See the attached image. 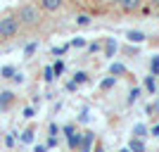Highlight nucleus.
<instances>
[{"label": "nucleus", "mask_w": 159, "mask_h": 152, "mask_svg": "<svg viewBox=\"0 0 159 152\" xmlns=\"http://www.w3.org/2000/svg\"><path fill=\"white\" fill-rule=\"evenodd\" d=\"M116 5H119L121 12L131 14V12H138L140 7H143V0H116Z\"/></svg>", "instance_id": "7"}, {"label": "nucleus", "mask_w": 159, "mask_h": 152, "mask_svg": "<svg viewBox=\"0 0 159 152\" xmlns=\"http://www.w3.org/2000/svg\"><path fill=\"white\" fill-rule=\"evenodd\" d=\"M145 90L150 93V95H157V76H145Z\"/></svg>", "instance_id": "16"}, {"label": "nucleus", "mask_w": 159, "mask_h": 152, "mask_svg": "<svg viewBox=\"0 0 159 152\" xmlns=\"http://www.w3.org/2000/svg\"><path fill=\"white\" fill-rule=\"evenodd\" d=\"M109 74H112V76H116V79H119V76H131L124 62H112V64H109Z\"/></svg>", "instance_id": "10"}, {"label": "nucleus", "mask_w": 159, "mask_h": 152, "mask_svg": "<svg viewBox=\"0 0 159 152\" xmlns=\"http://www.w3.org/2000/svg\"><path fill=\"white\" fill-rule=\"evenodd\" d=\"M147 36L143 31H135V29H128L126 31V43H133V45H140V43H145Z\"/></svg>", "instance_id": "9"}, {"label": "nucleus", "mask_w": 159, "mask_h": 152, "mask_svg": "<svg viewBox=\"0 0 159 152\" xmlns=\"http://www.w3.org/2000/svg\"><path fill=\"white\" fill-rule=\"evenodd\" d=\"M71 133H76V121H69V124H64L62 126V136H71Z\"/></svg>", "instance_id": "23"}, {"label": "nucleus", "mask_w": 159, "mask_h": 152, "mask_svg": "<svg viewBox=\"0 0 159 152\" xmlns=\"http://www.w3.org/2000/svg\"><path fill=\"white\" fill-rule=\"evenodd\" d=\"M74 81H76V83H79V86H83V83H90V74L86 71V69H81V71H76L71 76Z\"/></svg>", "instance_id": "17"}, {"label": "nucleus", "mask_w": 159, "mask_h": 152, "mask_svg": "<svg viewBox=\"0 0 159 152\" xmlns=\"http://www.w3.org/2000/svg\"><path fill=\"white\" fill-rule=\"evenodd\" d=\"M12 81L17 83V86H19V83H24V74H21V71H17V74L12 76Z\"/></svg>", "instance_id": "35"}, {"label": "nucleus", "mask_w": 159, "mask_h": 152, "mask_svg": "<svg viewBox=\"0 0 159 152\" xmlns=\"http://www.w3.org/2000/svg\"><path fill=\"white\" fill-rule=\"evenodd\" d=\"M60 133H62V126H57L55 121L48 124V136H60Z\"/></svg>", "instance_id": "29"}, {"label": "nucleus", "mask_w": 159, "mask_h": 152, "mask_svg": "<svg viewBox=\"0 0 159 152\" xmlns=\"http://www.w3.org/2000/svg\"><path fill=\"white\" fill-rule=\"evenodd\" d=\"M19 140L24 143V145H31L33 140H36V128L33 126H29V128H24V131L19 133Z\"/></svg>", "instance_id": "13"}, {"label": "nucleus", "mask_w": 159, "mask_h": 152, "mask_svg": "<svg viewBox=\"0 0 159 152\" xmlns=\"http://www.w3.org/2000/svg\"><path fill=\"white\" fill-rule=\"evenodd\" d=\"M150 74L159 76V55H152V60H150Z\"/></svg>", "instance_id": "21"}, {"label": "nucleus", "mask_w": 159, "mask_h": 152, "mask_svg": "<svg viewBox=\"0 0 159 152\" xmlns=\"http://www.w3.org/2000/svg\"><path fill=\"white\" fill-rule=\"evenodd\" d=\"M55 79H57V76H55V69H52V64H48L45 69H43V81H45V83H52Z\"/></svg>", "instance_id": "20"}, {"label": "nucleus", "mask_w": 159, "mask_h": 152, "mask_svg": "<svg viewBox=\"0 0 159 152\" xmlns=\"http://www.w3.org/2000/svg\"><path fill=\"white\" fill-rule=\"evenodd\" d=\"M128 150L131 152H147V145H145V138H133L128 140Z\"/></svg>", "instance_id": "11"}, {"label": "nucleus", "mask_w": 159, "mask_h": 152, "mask_svg": "<svg viewBox=\"0 0 159 152\" xmlns=\"http://www.w3.org/2000/svg\"><path fill=\"white\" fill-rule=\"evenodd\" d=\"M119 50H121V55H124V57H138V55H140V48L133 45V43H126V45L119 48Z\"/></svg>", "instance_id": "14"}, {"label": "nucleus", "mask_w": 159, "mask_h": 152, "mask_svg": "<svg viewBox=\"0 0 159 152\" xmlns=\"http://www.w3.org/2000/svg\"><path fill=\"white\" fill-rule=\"evenodd\" d=\"M152 107H154V117H159V98L152 102Z\"/></svg>", "instance_id": "37"}, {"label": "nucleus", "mask_w": 159, "mask_h": 152, "mask_svg": "<svg viewBox=\"0 0 159 152\" xmlns=\"http://www.w3.org/2000/svg\"><path fill=\"white\" fill-rule=\"evenodd\" d=\"M14 143H17L14 133H7V136H5V145H7V147H14Z\"/></svg>", "instance_id": "34"}, {"label": "nucleus", "mask_w": 159, "mask_h": 152, "mask_svg": "<svg viewBox=\"0 0 159 152\" xmlns=\"http://www.w3.org/2000/svg\"><path fill=\"white\" fill-rule=\"evenodd\" d=\"M140 95H143V88L140 86H133L131 90H128V98H126V107H133L135 102L140 100Z\"/></svg>", "instance_id": "12"}, {"label": "nucleus", "mask_w": 159, "mask_h": 152, "mask_svg": "<svg viewBox=\"0 0 159 152\" xmlns=\"http://www.w3.org/2000/svg\"><path fill=\"white\" fill-rule=\"evenodd\" d=\"M33 152H48V145H36V147H33Z\"/></svg>", "instance_id": "39"}, {"label": "nucleus", "mask_w": 159, "mask_h": 152, "mask_svg": "<svg viewBox=\"0 0 159 152\" xmlns=\"http://www.w3.org/2000/svg\"><path fill=\"white\" fill-rule=\"evenodd\" d=\"M145 117H154V107H152V102H150V105H145Z\"/></svg>", "instance_id": "36"}, {"label": "nucleus", "mask_w": 159, "mask_h": 152, "mask_svg": "<svg viewBox=\"0 0 159 152\" xmlns=\"http://www.w3.org/2000/svg\"><path fill=\"white\" fill-rule=\"evenodd\" d=\"M81 138H83V131H76V133H71V136H66V147H69V152H79Z\"/></svg>", "instance_id": "8"}, {"label": "nucleus", "mask_w": 159, "mask_h": 152, "mask_svg": "<svg viewBox=\"0 0 159 152\" xmlns=\"http://www.w3.org/2000/svg\"><path fill=\"white\" fill-rule=\"evenodd\" d=\"M116 53H119V43H116V38H105V40H102V55H105L107 60L116 57Z\"/></svg>", "instance_id": "5"}, {"label": "nucleus", "mask_w": 159, "mask_h": 152, "mask_svg": "<svg viewBox=\"0 0 159 152\" xmlns=\"http://www.w3.org/2000/svg\"><path fill=\"white\" fill-rule=\"evenodd\" d=\"M157 95H159V83H157Z\"/></svg>", "instance_id": "41"}, {"label": "nucleus", "mask_w": 159, "mask_h": 152, "mask_svg": "<svg viewBox=\"0 0 159 152\" xmlns=\"http://www.w3.org/2000/svg\"><path fill=\"white\" fill-rule=\"evenodd\" d=\"M95 53H102V40H93L88 45V55H95Z\"/></svg>", "instance_id": "25"}, {"label": "nucleus", "mask_w": 159, "mask_h": 152, "mask_svg": "<svg viewBox=\"0 0 159 152\" xmlns=\"http://www.w3.org/2000/svg\"><path fill=\"white\" fill-rule=\"evenodd\" d=\"M64 90H66V93H76V90H79V83H76L74 79H69V81L64 83Z\"/></svg>", "instance_id": "31"}, {"label": "nucleus", "mask_w": 159, "mask_h": 152, "mask_svg": "<svg viewBox=\"0 0 159 152\" xmlns=\"http://www.w3.org/2000/svg\"><path fill=\"white\" fill-rule=\"evenodd\" d=\"M14 14H17L21 29H38L43 24V10L38 7V2H24Z\"/></svg>", "instance_id": "1"}, {"label": "nucleus", "mask_w": 159, "mask_h": 152, "mask_svg": "<svg viewBox=\"0 0 159 152\" xmlns=\"http://www.w3.org/2000/svg\"><path fill=\"white\" fill-rule=\"evenodd\" d=\"M69 48H71V45H69V43H64V45H57V48H52L50 53H52L55 57H62L64 53H69Z\"/></svg>", "instance_id": "24"}, {"label": "nucleus", "mask_w": 159, "mask_h": 152, "mask_svg": "<svg viewBox=\"0 0 159 152\" xmlns=\"http://www.w3.org/2000/svg\"><path fill=\"white\" fill-rule=\"evenodd\" d=\"M14 74H17V67H12V64H5L2 69H0V76H2V79H10V81H12Z\"/></svg>", "instance_id": "19"}, {"label": "nucleus", "mask_w": 159, "mask_h": 152, "mask_svg": "<svg viewBox=\"0 0 159 152\" xmlns=\"http://www.w3.org/2000/svg\"><path fill=\"white\" fill-rule=\"evenodd\" d=\"M69 45H71V48H86V45H88V40L83 38V36H76L74 40H69Z\"/></svg>", "instance_id": "27"}, {"label": "nucleus", "mask_w": 159, "mask_h": 152, "mask_svg": "<svg viewBox=\"0 0 159 152\" xmlns=\"http://www.w3.org/2000/svg\"><path fill=\"white\" fill-rule=\"evenodd\" d=\"M95 140H98V136H95L93 131H83V138H81V147H79V152H93Z\"/></svg>", "instance_id": "6"}, {"label": "nucleus", "mask_w": 159, "mask_h": 152, "mask_svg": "<svg viewBox=\"0 0 159 152\" xmlns=\"http://www.w3.org/2000/svg\"><path fill=\"white\" fill-rule=\"evenodd\" d=\"M90 117H93V114H90V109H88V107H83V109H81L79 112V124H88V121H90Z\"/></svg>", "instance_id": "22"}, {"label": "nucleus", "mask_w": 159, "mask_h": 152, "mask_svg": "<svg viewBox=\"0 0 159 152\" xmlns=\"http://www.w3.org/2000/svg\"><path fill=\"white\" fill-rule=\"evenodd\" d=\"M52 69H55V76H62V74H64V62H62V60H55Z\"/></svg>", "instance_id": "30"}, {"label": "nucleus", "mask_w": 159, "mask_h": 152, "mask_svg": "<svg viewBox=\"0 0 159 152\" xmlns=\"http://www.w3.org/2000/svg\"><path fill=\"white\" fill-rule=\"evenodd\" d=\"M21 31V24L19 19H17V14H5L2 19H0V43L2 40H12L17 33Z\"/></svg>", "instance_id": "2"}, {"label": "nucleus", "mask_w": 159, "mask_h": 152, "mask_svg": "<svg viewBox=\"0 0 159 152\" xmlns=\"http://www.w3.org/2000/svg\"><path fill=\"white\" fill-rule=\"evenodd\" d=\"M150 133H152V136H157V138H159V124H154L152 128H150Z\"/></svg>", "instance_id": "38"}, {"label": "nucleus", "mask_w": 159, "mask_h": 152, "mask_svg": "<svg viewBox=\"0 0 159 152\" xmlns=\"http://www.w3.org/2000/svg\"><path fill=\"white\" fill-rule=\"evenodd\" d=\"M45 145H48V150H50V147H57V145H60V138H57V136H48Z\"/></svg>", "instance_id": "33"}, {"label": "nucleus", "mask_w": 159, "mask_h": 152, "mask_svg": "<svg viewBox=\"0 0 159 152\" xmlns=\"http://www.w3.org/2000/svg\"><path fill=\"white\" fill-rule=\"evenodd\" d=\"M21 117H24V119H33V117H36V107H24V112H21Z\"/></svg>", "instance_id": "32"}, {"label": "nucleus", "mask_w": 159, "mask_h": 152, "mask_svg": "<svg viewBox=\"0 0 159 152\" xmlns=\"http://www.w3.org/2000/svg\"><path fill=\"white\" fill-rule=\"evenodd\" d=\"M119 152H131V150H128V145H126V147H121V150H119Z\"/></svg>", "instance_id": "40"}, {"label": "nucleus", "mask_w": 159, "mask_h": 152, "mask_svg": "<svg viewBox=\"0 0 159 152\" xmlns=\"http://www.w3.org/2000/svg\"><path fill=\"white\" fill-rule=\"evenodd\" d=\"M116 76H112V74H109V76H105V79L100 81V90H112L114 86H116Z\"/></svg>", "instance_id": "15"}, {"label": "nucleus", "mask_w": 159, "mask_h": 152, "mask_svg": "<svg viewBox=\"0 0 159 152\" xmlns=\"http://www.w3.org/2000/svg\"><path fill=\"white\" fill-rule=\"evenodd\" d=\"M36 50H38V43H36V40H33V43H26V45H24V57H31Z\"/></svg>", "instance_id": "26"}, {"label": "nucleus", "mask_w": 159, "mask_h": 152, "mask_svg": "<svg viewBox=\"0 0 159 152\" xmlns=\"http://www.w3.org/2000/svg\"><path fill=\"white\" fill-rule=\"evenodd\" d=\"M90 14H79V17H76V24H79V26H90Z\"/></svg>", "instance_id": "28"}, {"label": "nucleus", "mask_w": 159, "mask_h": 152, "mask_svg": "<svg viewBox=\"0 0 159 152\" xmlns=\"http://www.w3.org/2000/svg\"><path fill=\"white\" fill-rule=\"evenodd\" d=\"M17 102V95L14 90H0V112H10Z\"/></svg>", "instance_id": "3"}, {"label": "nucleus", "mask_w": 159, "mask_h": 152, "mask_svg": "<svg viewBox=\"0 0 159 152\" xmlns=\"http://www.w3.org/2000/svg\"><path fill=\"white\" fill-rule=\"evenodd\" d=\"M64 5H66V0H38V7L43 12H50V14L60 12Z\"/></svg>", "instance_id": "4"}, {"label": "nucleus", "mask_w": 159, "mask_h": 152, "mask_svg": "<svg viewBox=\"0 0 159 152\" xmlns=\"http://www.w3.org/2000/svg\"><path fill=\"white\" fill-rule=\"evenodd\" d=\"M133 138H147V133H150V128H147L145 124H135L133 126Z\"/></svg>", "instance_id": "18"}]
</instances>
